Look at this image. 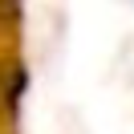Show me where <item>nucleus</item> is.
Segmentation results:
<instances>
[{"instance_id":"obj_1","label":"nucleus","mask_w":134,"mask_h":134,"mask_svg":"<svg viewBox=\"0 0 134 134\" xmlns=\"http://www.w3.org/2000/svg\"><path fill=\"white\" fill-rule=\"evenodd\" d=\"M65 33H69L65 12L57 4H41V12L29 25V61L37 73L53 77V69L65 61Z\"/></svg>"},{"instance_id":"obj_2","label":"nucleus","mask_w":134,"mask_h":134,"mask_svg":"<svg viewBox=\"0 0 134 134\" xmlns=\"http://www.w3.org/2000/svg\"><path fill=\"white\" fill-rule=\"evenodd\" d=\"M53 134H90V126H85V118L73 106H61L53 114Z\"/></svg>"}]
</instances>
